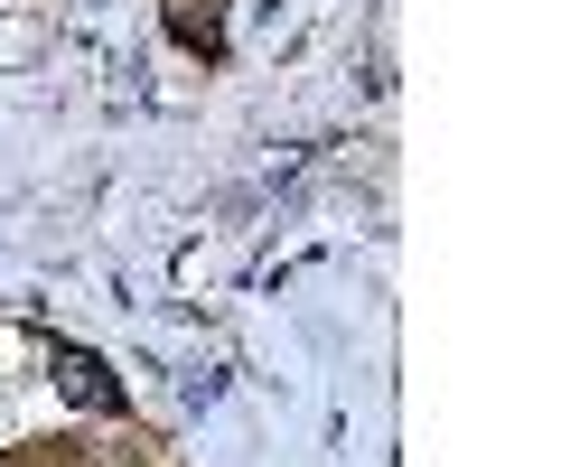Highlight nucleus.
<instances>
[{
	"instance_id": "nucleus-1",
	"label": "nucleus",
	"mask_w": 561,
	"mask_h": 467,
	"mask_svg": "<svg viewBox=\"0 0 561 467\" xmlns=\"http://www.w3.org/2000/svg\"><path fill=\"white\" fill-rule=\"evenodd\" d=\"M66 393H76L84 411H122V393H113V374L84 355V346H66Z\"/></svg>"
}]
</instances>
